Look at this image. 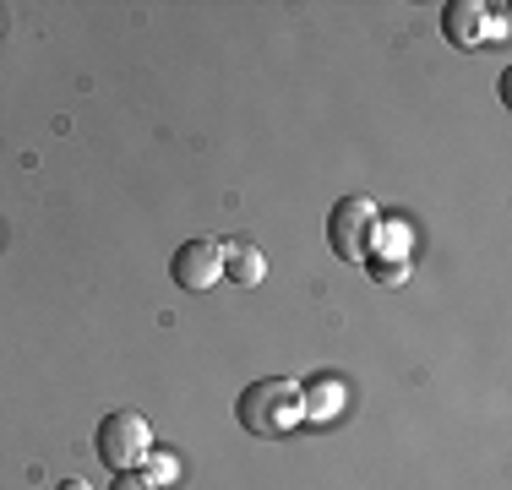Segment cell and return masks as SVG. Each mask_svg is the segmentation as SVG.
Returning a JSON list of instances; mask_svg holds the SVG:
<instances>
[{
    "instance_id": "obj_1",
    "label": "cell",
    "mask_w": 512,
    "mask_h": 490,
    "mask_svg": "<svg viewBox=\"0 0 512 490\" xmlns=\"http://www.w3.org/2000/svg\"><path fill=\"white\" fill-rule=\"evenodd\" d=\"M235 414L251 436H289L300 425V387L284 382V376H262L240 392Z\"/></svg>"
},
{
    "instance_id": "obj_2",
    "label": "cell",
    "mask_w": 512,
    "mask_h": 490,
    "mask_svg": "<svg viewBox=\"0 0 512 490\" xmlns=\"http://www.w3.org/2000/svg\"><path fill=\"white\" fill-rule=\"evenodd\" d=\"M93 447H99V458L115 474H126V469H142V458L153 452V431H148V420H142L137 409H115V414L99 420Z\"/></svg>"
},
{
    "instance_id": "obj_3",
    "label": "cell",
    "mask_w": 512,
    "mask_h": 490,
    "mask_svg": "<svg viewBox=\"0 0 512 490\" xmlns=\"http://www.w3.org/2000/svg\"><path fill=\"white\" fill-rule=\"evenodd\" d=\"M371 229H376V202L371 196H344V202H333V218H327V245L344 262H365Z\"/></svg>"
},
{
    "instance_id": "obj_4",
    "label": "cell",
    "mask_w": 512,
    "mask_h": 490,
    "mask_svg": "<svg viewBox=\"0 0 512 490\" xmlns=\"http://www.w3.org/2000/svg\"><path fill=\"white\" fill-rule=\"evenodd\" d=\"M442 33L458 49H480L491 33H502V6H480V0H447Z\"/></svg>"
},
{
    "instance_id": "obj_5",
    "label": "cell",
    "mask_w": 512,
    "mask_h": 490,
    "mask_svg": "<svg viewBox=\"0 0 512 490\" xmlns=\"http://www.w3.org/2000/svg\"><path fill=\"white\" fill-rule=\"evenodd\" d=\"M169 273H175V284L191 289V294L213 289L218 278H224V245L218 240H186L175 256H169Z\"/></svg>"
},
{
    "instance_id": "obj_6",
    "label": "cell",
    "mask_w": 512,
    "mask_h": 490,
    "mask_svg": "<svg viewBox=\"0 0 512 490\" xmlns=\"http://www.w3.org/2000/svg\"><path fill=\"white\" fill-rule=\"evenodd\" d=\"M344 403H349V392L338 376H316V382L300 392V420H333Z\"/></svg>"
},
{
    "instance_id": "obj_7",
    "label": "cell",
    "mask_w": 512,
    "mask_h": 490,
    "mask_svg": "<svg viewBox=\"0 0 512 490\" xmlns=\"http://www.w3.org/2000/svg\"><path fill=\"white\" fill-rule=\"evenodd\" d=\"M262 273H267V256L256 251L251 240H229L224 245V278L229 284H262Z\"/></svg>"
},
{
    "instance_id": "obj_8",
    "label": "cell",
    "mask_w": 512,
    "mask_h": 490,
    "mask_svg": "<svg viewBox=\"0 0 512 490\" xmlns=\"http://www.w3.org/2000/svg\"><path fill=\"white\" fill-rule=\"evenodd\" d=\"M142 474H148L153 490H169L180 480V458H175V452H164V447H153L148 458H142Z\"/></svg>"
},
{
    "instance_id": "obj_9",
    "label": "cell",
    "mask_w": 512,
    "mask_h": 490,
    "mask_svg": "<svg viewBox=\"0 0 512 490\" xmlns=\"http://www.w3.org/2000/svg\"><path fill=\"white\" fill-rule=\"evenodd\" d=\"M371 240L382 245L387 256H398V262H404V251H409V229H404V224H376Z\"/></svg>"
},
{
    "instance_id": "obj_10",
    "label": "cell",
    "mask_w": 512,
    "mask_h": 490,
    "mask_svg": "<svg viewBox=\"0 0 512 490\" xmlns=\"http://www.w3.org/2000/svg\"><path fill=\"white\" fill-rule=\"evenodd\" d=\"M109 490H153V485H148V474H142V469H126V474H115V485H109Z\"/></svg>"
},
{
    "instance_id": "obj_11",
    "label": "cell",
    "mask_w": 512,
    "mask_h": 490,
    "mask_svg": "<svg viewBox=\"0 0 512 490\" xmlns=\"http://www.w3.org/2000/svg\"><path fill=\"white\" fill-rule=\"evenodd\" d=\"M60 490H93L88 480H60Z\"/></svg>"
}]
</instances>
